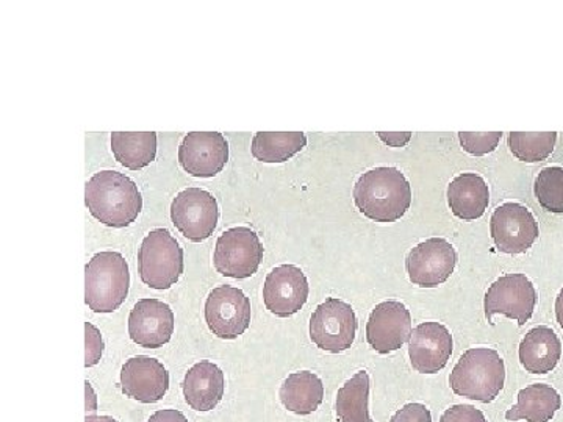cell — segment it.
Wrapping results in <instances>:
<instances>
[{
  "label": "cell",
  "instance_id": "obj_1",
  "mask_svg": "<svg viewBox=\"0 0 563 422\" xmlns=\"http://www.w3.org/2000/svg\"><path fill=\"white\" fill-rule=\"evenodd\" d=\"M85 203L92 216L109 227H129L143 209L139 187L117 171L96 173L85 185Z\"/></svg>",
  "mask_w": 563,
  "mask_h": 422
},
{
  "label": "cell",
  "instance_id": "obj_2",
  "mask_svg": "<svg viewBox=\"0 0 563 422\" xmlns=\"http://www.w3.org/2000/svg\"><path fill=\"white\" fill-rule=\"evenodd\" d=\"M355 207L376 222L401 220L412 206V187L399 169L380 166L363 173L354 187Z\"/></svg>",
  "mask_w": 563,
  "mask_h": 422
},
{
  "label": "cell",
  "instance_id": "obj_3",
  "mask_svg": "<svg viewBox=\"0 0 563 422\" xmlns=\"http://www.w3.org/2000/svg\"><path fill=\"white\" fill-rule=\"evenodd\" d=\"M506 382V365L498 351L474 347L463 352L450 376L451 390L472 401L490 403Z\"/></svg>",
  "mask_w": 563,
  "mask_h": 422
},
{
  "label": "cell",
  "instance_id": "obj_4",
  "mask_svg": "<svg viewBox=\"0 0 563 422\" xmlns=\"http://www.w3.org/2000/svg\"><path fill=\"white\" fill-rule=\"evenodd\" d=\"M131 288L129 265L120 252H99L85 266V303L95 313H113Z\"/></svg>",
  "mask_w": 563,
  "mask_h": 422
},
{
  "label": "cell",
  "instance_id": "obj_5",
  "mask_svg": "<svg viewBox=\"0 0 563 422\" xmlns=\"http://www.w3.org/2000/svg\"><path fill=\"white\" fill-rule=\"evenodd\" d=\"M184 249L166 229H155L139 251L140 279L154 290H169L184 274Z\"/></svg>",
  "mask_w": 563,
  "mask_h": 422
},
{
  "label": "cell",
  "instance_id": "obj_6",
  "mask_svg": "<svg viewBox=\"0 0 563 422\" xmlns=\"http://www.w3.org/2000/svg\"><path fill=\"white\" fill-rule=\"evenodd\" d=\"M261 236L250 227H233L222 233L214 247V268L231 279H247L263 260Z\"/></svg>",
  "mask_w": 563,
  "mask_h": 422
},
{
  "label": "cell",
  "instance_id": "obj_7",
  "mask_svg": "<svg viewBox=\"0 0 563 422\" xmlns=\"http://www.w3.org/2000/svg\"><path fill=\"white\" fill-rule=\"evenodd\" d=\"M357 327V316L350 303L329 298L310 318V338L320 349L340 354L350 349Z\"/></svg>",
  "mask_w": 563,
  "mask_h": 422
},
{
  "label": "cell",
  "instance_id": "obj_8",
  "mask_svg": "<svg viewBox=\"0 0 563 422\" xmlns=\"http://www.w3.org/2000/svg\"><path fill=\"white\" fill-rule=\"evenodd\" d=\"M172 220L185 238L192 243L206 242L217 231L220 220L217 198L201 188H187L173 201Z\"/></svg>",
  "mask_w": 563,
  "mask_h": 422
},
{
  "label": "cell",
  "instance_id": "obj_9",
  "mask_svg": "<svg viewBox=\"0 0 563 422\" xmlns=\"http://www.w3.org/2000/svg\"><path fill=\"white\" fill-rule=\"evenodd\" d=\"M537 306L536 287L525 274H506L488 288L485 295V318L492 322L495 314H504L525 325Z\"/></svg>",
  "mask_w": 563,
  "mask_h": 422
},
{
  "label": "cell",
  "instance_id": "obj_10",
  "mask_svg": "<svg viewBox=\"0 0 563 422\" xmlns=\"http://www.w3.org/2000/svg\"><path fill=\"white\" fill-rule=\"evenodd\" d=\"M206 322L218 338H239L251 325L250 298L231 285L214 288L207 298Z\"/></svg>",
  "mask_w": 563,
  "mask_h": 422
},
{
  "label": "cell",
  "instance_id": "obj_11",
  "mask_svg": "<svg viewBox=\"0 0 563 422\" xmlns=\"http://www.w3.org/2000/svg\"><path fill=\"white\" fill-rule=\"evenodd\" d=\"M490 232L498 251L523 254L539 238V222L521 203L507 202L493 211Z\"/></svg>",
  "mask_w": 563,
  "mask_h": 422
},
{
  "label": "cell",
  "instance_id": "obj_12",
  "mask_svg": "<svg viewBox=\"0 0 563 422\" xmlns=\"http://www.w3.org/2000/svg\"><path fill=\"white\" fill-rule=\"evenodd\" d=\"M457 252L444 238H429L418 244L406 258V269L413 285L435 288L453 276Z\"/></svg>",
  "mask_w": 563,
  "mask_h": 422
},
{
  "label": "cell",
  "instance_id": "obj_13",
  "mask_svg": "<svg viewBox=\"0 0 563 422\" xmlns=\"http://www.w3.org/2000/svg\"><path fill=\"white\" fill-rule=\"evenodd\" d=\"M229 162V143L220 132H191L179 147V163L192 177L218 176Z\"/></svg>",
  "mask_w": 563,
  "mask_h": 422
},
{
  "label": "cell",
  "instance_id": "obj_14",
  "mask_svg": "<svg viewBox=\"0 0 563 422\" xmlns=\"http://www.w3.org/2000/svg\"><path fill=\"white\" fill-rule=\"evenodd\" d=\"M309 292V280L301 268L280 265L266 276L263 301L276 316L290 318L306 306Z\"/></svg>",
  "mask_w": 563,
  "mask_h": 422
},
{
  "label": "cell",
  "instance_id": "obj_15",
  "mask_svg": "<svg viewBox=\"0 0 563 422\" xmlns=\"http://www.w3.org/2000/svg\"><path fill=\"white\" fill-rule=\"evenodd\" d=\"M412 336V316L402 302L387 301L376 306L366 322V342L379 354L401 349Z\"/></svg>",
  "mask_w": 563,
  "mask_h": 422
},
{
  "label": "cell",
  "instance_id": "obj_16",
  "mask_svg": "<svg viewBox=\"0 0 563 422\" xmlns=\"http://www.w3.org/2000/svg\"><path fill=\"white\" fill-rule=\"evenodd\" d=\"M176 318L168 303L158 299H141L129 316V335L146 349H158L172 342Z\"/></svg>",
  "mask_w": 563,
  "mask_h": 422
},
{
  "label": "cell",
  "instance_id": "obj_17",
  "mask_svg": "<svg viewBox=\"0 0 563 422\" xmlns=\"http://www.w3.org/2000/svg\"><path fill=\"white\" fill-rule=\"evenodd\" d=\"M453 335L440 322H422L415 327L409 342V357L415 371H442L453 355Z\"/></svg>",
  "mask_w": 563,
  "mask_h": 422
},
{
  "label": "cell",
  "instance_id": "obj_18",
  "mask_svg": "<svg viewBox=\"0 0 563 422\" xmlns=\"http://www.w3.org/2000/svg\"><path fill=\"white\" fill-rule=\"evenodd\" d=\"M121 390L141 403L162 401L169 390V373L157 358L139 355L124 363Z\"/></svg>",
  "mask_w": 563,
  "mask_h": 422
},
{
  "label": "cell",
  "instance_id": "obj_19",
  "mask_svg": "<svg viewBox=\"0 0 563 422\" xmlns=\"http://www.w3.org/2000/svg\"><path fill=\"white\" fill-rule=\"evenodd\" d=\"M181 388H184L185 401L192 410L211 412L224 398V373L214 363H196L185 376Z\"/></svg>",
  "mask_w": 563,
  "mask_h": 422
},
{
  "label": "cell",
  "instance_id": "obj_20",
  "mask_svg": "<svg viewBox=\"0 0 563 422\" xmlns=\"http://www.w3.org/2000/svg\"><path fill=\"white\" fill-rule=\"evenodd\" d=\"M448 203L454 216L463 221L479 220L490 203L487 181L476 173L459 174L448 187Z\"/></svg>",
  "mask_w": 563,
  "mask_h": 422
},
{
  "label": "cell",
  "instance_id": "obj_21",
  "mask_svg": "<svg viewBox=\"0 0 563 422\" xmlns=\"http://www.w3.org/2000/svg\"><path fill=\"white\" fill-rule=\"evenodd\" d=\"M520 363L531 374L554 371L562 357V343L553 329L539 325L526 333L520 344Z\"/></svg>",
  "mask_w": 563,
  "mask_h": 422
},
{
  "label": "cell",
  "instance_id": "obj_22",
  "mask_svg": "<svg viewBox=\"0 0 563 422\" xmlns=\"http://www.w3.org/2000/svg\"><path fill=\"white\" fill-rule=\"evenodd\" d=\"M562 398L550 385L533 384L518 392L517 406L507 410V421L550 422L561 410Z\"/></svg>",
  "mask_w": 563,
  "mask_h": 422
},
{
  "label": "cell",
  "instance_id": "obj_23",
  "mask_svg": "<svg viewBox=\"0 0 563 422\" xmlns=\"http://www.w3.org/2000/svg\"><path fill=\"white\" fill-rule=\"evenodd\" d=\"M280 402L288 412L310 414L320 409L324 401V385L317 374L310 371L292 373L280 387Z\"/></svg>",
  "mask_w": 563,
  "mask_h": 422
},
{
  "label": "cell",
  "instance_id": "obj_24",
  "mask_svg": "<svg viewBox=\"0 0 563 422\" xmlns=\"http://www.w3.org/2000/svg\"><path fill=\"white\" fill-rule=\"evenodd\" d=\"M111 152L122 166L131 171H140L157 157V133L113 132Z\"/></svg>",
  "mask_w": 563,
  "mask_h": 422
},
{
  "label": "cell",
  "instance_id": "obj_25",
  "mask_svg": "<svg viewBox=\"0 0 563 422\" xmlns=\"http://www.w3.org/2000/svg\"><path fill=\"white\" fill-rule=\"evenodd\" d=\"M307 146L302 132H258L252 138L251 154L263 163H285Z\"/></svg>",
  "mask_w": 563,
  "mask_h": 422
},
{
  "label": "cell",
  "instance_id": "obj_26",
  "mask_svg": "<svg viewBox=\"0 0 563 422\" xmlns=\"http://www.w3.org/2000/svg\"><path fill=\"white\" fill-rule=\"evenodd\" d=\"M369 376L358 371L347 380L336 395L339 422H374L369 418Z\"/></svg>",
  "mask_w": 563,
  "mask_h": 422
},
{
  "label": "cell",
  "instance_id": "obj_27",
  "mask_svg": "<svg viewBox=\"0 0 563 422\" xmlns=\"http://www.w3.org/2000/svg\"><path fill=\"white\" fill-rule=\"evenodd\" d=\"M558 132H512L509 135L510 152L518 160L539 163L553 154Z\"/></svg>",
  "mask_w": 563,
  "mask_h": 422
},
{
  "label": "cell",
  "instance_id": "obj_28",
  "mask_svg": "<svg viewBox=\"0 0 563 422\" xmlns=\"http://www.w3.org/2000/svg\"><path fill=\"white\" fill-rule=\"evenodd\" d=\"M533 192L544 210L563 214V168L550 166L542 169L533 185Z\"/></svg>",
  "mask_w": 563,
  "mask_h": 422
},
{
  "label": "cell",
  "instance_id": "obj_29",
  "mask_svg": "<svg viewBox=\"0 0 563 422\" xmlns=\"http://www.w3.org/2000/svg\"><path fill=\"white\" fill-rule=\"evenodd\" d=\"M503 132H461L462 149L468 154L483 157V155L492 154L498 147L501 141Z\"/></svg>",
  "mask_w": 563,
  "mask_h": 422
},
{
  "label": "cell",
  "instance_id": "obj_30",
  "mask_svg": "<svg viewBox=\"0 0 563 422\" xmlns=\"http://www.w3.org/2000/svg\"><path fill=\"white\" fill-rule=\"evenodd\" d=\"M103 354V340L101 332L91 322H85V366L98 365Z\"/></svg>",
  "mask_w": 563,
  "mask_h": 422
},
{
  "label": "cell",
  "instance_id": "obj_31",
  "mask_svg": "<svg viewBox=\"0 0 563 422\" xmlns=\"http://www.w3.org/2000/svg\"><path fill=\"white\" fill-rule=\"evenodd\" d=\"M440 422H488L485 414L477 410L476 407L465 406V403H459V406L450 407L440 418Z\"/></svg>",
  "mask_w": 563,
  "mask_h": 422
},
{
  "label": "cell",
  "instance_id": "obj_32",
  "mask_svg": "<svg viewBox=\"0 0 563 422\" xmlns=\"http://www.w3.org/2000/svg\"><path fill=\"white\" fill-rule=\"evenodd\" d=\"M390 422H432V414L422 403H407L393 414Z\"/></svg>",
  "mask_w": 563,
  "mask_h": 422
},
{
  "label": "cell",
  "instance_id": "obj_33",
  "mask_svg": "<svg viewBox=\"0 0 563 422\" xmlns=\"http://www.w3.org/2000/svg\"><path fill=\"white\" fill-rule=\"evenodd\" d=\"M377 135H379V138L383 140L385 144L391 147H404L412 140V133L410 132H379Z\"/></svg>",
  "mask_w": 563,
  "mask_h": 422
},
{
  "label": "cell",
  "instance_id": "obj_34",
  "mask_svg": "<svg viewBox=\"0 0 563 422\" xmlns=\"http://www.w3.org/2000/svg\"><path fill=\"white\" fill-rule=\"evenodd\" d=\"M147 422H188V420L179 410H158Z\"/></svg>",
  "mask_w": 563,
  "mask_h": 422
},
{
  "label": "cell",
  "instance_id": "obj_35",
  "mask_svg": "<svg viewBox=\"0 0 563 422\" xmlns=\"http://www.w3.org/2000/svg\"><path fill=\"white\" fill-rule=\"evenodd\" d=\"M85 388H87V414L88 412H96V396L95 391H92V387L90 384L85 382Z\"/></svg>",
  "mask_w": 563,
  "mask_h": 422
},
{
  "label": "cell",
  "instance_id": "obj_36",
  "mask_svg": "<svg viewBox=\"0 0 563 422\" xmlns=\"http://www.w3.org/2000/svg\"><path fill=\"white\" fill-rule=\"evenodd\" d=\"M555 320H558L563 331V288L559 292L558 299H555Z\"/></svg>",
  "mask_w": 563,
  "mask_h": 422
},
{
  "label": "cell",
  "instance_id": "obj_37",
  "mask_svg": "<svg viewBox=\"0 0 563 422\" xmlns=\"http://www.w3.org/2000/svg\"><path fill=\"white\" fill-rule=\"evenodd\" d=\"M85 422H118V421L111 417H95V414H92V417L85 418Z\"/></svg>",
  "mask_w": 563,
  "mask_h": 422
}]
</instances>
